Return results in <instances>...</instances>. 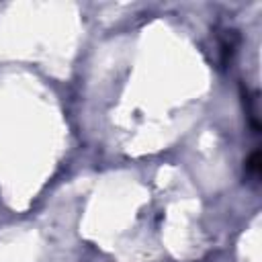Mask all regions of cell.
Returning a JSON list of instances; mask_svg holds the SVG:
<instances>
[{"instance_id":"obj_1","label":"cell","mask_w":262,"mask_h":262,"mask_svg":"<svg viewBox=\"0 0 262 262\" xmlns=\"http://www.w3.org/2000/svg\"><path fill=\"white\" fill-rule=\"evenodd\" d=\"M258 162H260V151H254L252 158L248 160V170H250V172H258V168H260Z\"/></svg>"}]
</instances>
